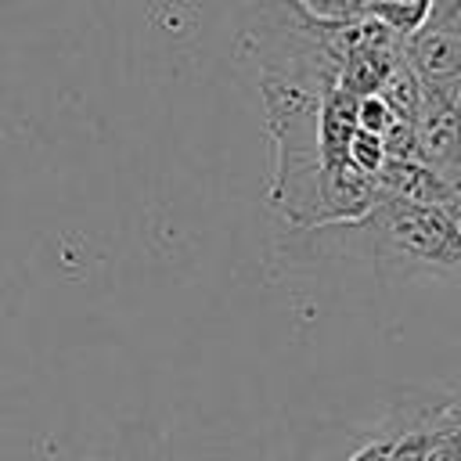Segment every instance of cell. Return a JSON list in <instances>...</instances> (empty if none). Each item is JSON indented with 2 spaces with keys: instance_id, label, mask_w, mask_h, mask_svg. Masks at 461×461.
<instances>
[{
  "instance_id": "6da1fadb",
  "label": "cell",
  "mask_w": 461,
  "mask_h": 461,
  "mask_svg": "<svg viewBox=\"0 0 461 461\" xmlns=\"http://www.w3.org/2000/svg\"><path fill=\"white\" fill-rule=\"evenodd\" d=\"M299 238L331 245L328 252L357 245L349 252H364L382 274L461 285V216L447 205L382 194L364 216L303 227Z\"/></svg>"
},
{
  "instance_id": "7a4b0ae2",
  "label": "cell",
  "mask_w": 461,
  "mask_h": 461,
  "mask_svg": "<svg viewBox=\"0 0 461 461\" xmlns=\"http://www.w3.org/2000/svg\"><path fill=\"white\" fill-rule=\"evenodd\" d=\"M349 22L317 18L295 0H256L245 50L259 68V86H288L313 97L339 90Z\"/></svg>"
},
{
  "instance_id": "3957f363",
  "label": "cell",
  "mask_w": 461,
  "mask_h": 461,
  "mask_svg": "<svg viewBox=\"0 0 461 461\" xmlns=\"http://www.w3.org/2000/svg\"><path fill=\"white\" fill-rule=\"evenodd\" d=\"M421 97H461V22H425L403 40Z\"/></svg>"
},
{
  "instance_id": "277c9868",
  "label": "cell",
  "mask_w": 461,
  "mask_h": 461,
  "mask_svg": "<svg viewBox=\"0 0 461 461\" xmlns=\"http://www.w3.org/2000/svg\"><path fill=\"white\" fill-rule=\"evenodd\" d=\"M429 4L432 0H367V14L378 18L393 36L407 40L429 22Z\"/></svg>"
},
{
  "instance_id": "5b68a950",
  "label": "cell",
  "mask_w": 461,
  "mask_h": 461,
  "mask_svg": "<svg viewBox=\"0 0 461 461\" xmlns=\"http://www.w3.org/2000/svg\"><path fill=\"white\" fill-rule=\"evenodd\" d=\"M295 4L328 22H349V18L367 14V0H295Z\"/></svg>"
},
{
  "instance_id": "8992f818",
  "label": "cell",
  "mask_w": 461,
  "mask_h": 461,
  "mask_svg": "<svg viewBox=\"0 0 461 461\" xmlns=\"http://www.w3.org/2000/svg\"><path fill=\"white\" fill-rule=\"evenodd\" d=\"M385 450H389V432H378V436H371L360 450H353L346 461H382Z\"/></svg>"
},
{
  "instance_id": "52a82bcc",
  "label": "cell",
  "mask_w": 461,
  "mask_h": 461,
  "mask_svg": "<svg viewBox=\"0 0 461 461\" xmlns=\"http://www.w3.org/2000/svg\"><path fill=\"white\" fill-rule=\"evenodd\" d=\"M429 22H461V0H432Z\"/></svg>"
}]
</instances>
